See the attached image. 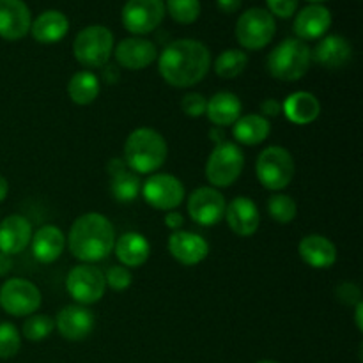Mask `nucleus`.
Here are the masks:
<instances>
[{"label": "nucleus", "mask_w": 363, "mask_h": 363, "mask_svg": "<svg viewBox=\"0 0 363 363\" xmlns=\"http://www.w3.org/2000/svg\"><path fill=\"white\" fill-rule=\"evenodd\" d=\"M21 347V335L13 323H0V358L9 360L16 357Z\"/></svg>", "instance_id": "nucleus-35"}, {"label": "nucleus", "mask_w": 363, "mask_h": 363, "mask_svg": "<svg viewBox=\"0 0 363 363\" xmlns=\"http://www.w3.org/2000/svg\"><path fill=\"white\" fill-rule=\"evenodd\" d=\"M209 137L215 140V144H220V142L225 140V135H223V128L215 126L211 131H209Z\"/></svg>", "instance_id": "nucleus-45"}, {"label": "nucleus", "mask_w": 363, "mask_h": 363, "mask_svg": "<svg viewBox=\"0 0 363 363\" xmlns=\"http://www.w3.org/2000/svg\"><path fill=\"white\" fill-rule=\"evenodd\" d=\"M32 14L23 0H0V38L18 41L30 32Z\"/></svg>", "instance_id": "nucleus-15"}, {"label": "nucleus", "mask_w": 363, "mask_h": 363, "mask_svg": "<svg viewBox=\"0 0 363 363\" xmlns=\"http://www.w3.org/2000/svg\"><path fill=\"white\" fill-rule=\"evenodd\" d=\"M116 255L124 268H140L151 255V245L138 233H124L113 245Z\"/></svg>", "instance_id": "nucleus-28"}, {"label": "nucleus", "mask_w": 363, "mask_h": 363, "mask_svg": "<svg viewBox=\"0 0 363 363\" xmlns=\"http://www.w3.org/2000/svg\"><path fill=\"white\" fill-rule=\"evenodd\" d=\"M67 30H69V20L66 14L55 9L41 13L30 25L32 38L43 45L59 43L67 34Z\"/></svg>", "instance_id": "nucleus-26"}, {"label": "nucleus", "mask_w": 363, "mask_h": 363, "mask_svg": "<svg viewBox=\"0 0 363 363\" xmlns=\"http://www.w3.org/2000/svg\"><path fill=\"white\" fill-rule=\"evenodd\" d=\"M165 225L169 227V229H172L174 233H176V230H181V227L184 225V216L177 211H169L165 215Z\"/></svg>", "instance_id": "nucleus-41"}, {"label": "nucleus", "mask_w": 363, "mask_h": 363, "mask_svg": "<svg viewBox=\"0 0 363 363\" xmlns=\"http://www.w3.org/2000/svg\"><path fill=\"white\" fill-rule=\"evenodd\" d=\"M106 172L110 174V191H112L113 199L117 202H133L135 199L140 194V179H138V174H135L133 170L128 169V165L124 163L123 158H112L106 165Z\"/></svg>", "instance_id": "nucleus-20"}, {"label": "nucleus", "mask_w": 363, "mask_h": 363, "mask_svg": "<svg viewBox=\"0 0 363 363\" xmlns=\"http://www.w3.org/2000/svg\"><path fill=\"white\" fill-rule=\"evenodd\" d=\"M257 179L266 190L280 191L291 184L294 177L293 155L286 147L269 145L259 155L255 163Z\"/></svg>", "instance_id": "nucleus-6"}, {"label": "nucleus", "mask_w": 363, "mask_h": 363, "mask_svg": "<svg viewBox=\"0 0 363 363\" xmlns=\"http://www.w3.org/2000/svg\"><path fill=\"white\" fill-rule=\"evenodd\" d=\"M311 55L319 66L326 67V69H340L351 60L353 48H351V43L346 38L339 34H332L323 38L315 45L314 52H311Z\"/></svg>", "instance_id": "nucleus-22"}, {"label": "nucleus", "mask_w": 363, "mask_h": 363, "mask_svg": "<svg viewBox=\"0 0 363 363\" xmlns=\"http://www.w3.org/2000/svg\"><path fill=\"white\" fill-rule=\"evenodd\" d=\"M167 11L174 21L190 25L201 16V2L199 0H167Z\"/></svg>", "instance_id": "nucleus-33"}, {"label": "nucleus", "mask_w": 363, "mask_h": 363, "mask_svg": "<svg viewBox=\"0 0 363 363\" xmlns=\"http://www.w3.org/2000/svg\"><path fill=\"white\" fill-rule=\"evenodd\" d=\"M7 191H9V183L4 176H0V202L6 201L7 197Z\"/></svg>", "instance_id": "nucleus-47"}, {"label": "nucleus", "mask_w": 363, "mask_h": 363, "mask_svg": "<svg viewBox=\"0 0 363 363\" xmlns=\"http://www.w3.org/2000/svg\"><path fill=\"white\" fill-rule=\"evenodd\" d=\"M233 135L236 142L243 145H259L269 137L272 124L266 117L259 113H248V116L240 117L233 124Z\"/></svg>", "instance_id": "nucleus-29"}, {"label": "nucleus", "mask_w": 363, "mask_h": 363, "mask_svg": "<svg viewBox=\"0 0 363 363\" xmlns=\"http://www.w3.org/2000/svg\"><path fill=\"white\" fill-rule=\"evenodd\" d=\"M165 16V2L163 0H128L123 7V25L128 32L145 35L156 30Z\"/></svg>", "instance_id": "nucleus-11"}, {"label": "nucleus", "mask_w": 363, "mask_h": 363, "mask_svg": "<svg viewBox=\"0 0 363 363\" xmlns=\"http://www.w3.org/2000/svg\"><path fill=\"white\" fill-rule=\"evenodd\" d=\"M206 106H208V99L199 92H188L181 99V110L186 113L188 117H201L206 113Z\"/></svg>", "instance_id": "nucleus-37"}, {"label": "nucleus", "mask_w": 363, "mask_h": 363, "mask_svg": "<svg viewBox=\"0 0 363 363\" xmlns=\"http://www.w3.org/2000/svg\"><path fill=\"white\" fill-rule=\"evenodd\" d=\"M248 66V55L243 52V50L230 48L225 50V52L220 53L215 60V73L218 74L220 78H225V80H230V78H236L247 69Z\"/></svg>", "instance_id": "nucleus-31"}, {"label": "nucleus", "mask_w": 363, "mask_h": 363, "mask_svg": "<svg viewBox=\"0 0 363 363\" xmlns=\"http://www.w3.org/2000/svg\"><path fill=\"white\" fill-rule=\"evenodd\" d=\"M131 280H133L131 272L124 266H112L105 275L106 286L112 287L113 291H126L131 286Z\"/></svg>", "instance_id": "nucleus-36"}, {"label": "nucleus", "mask_w": 363, "mask_h": 363, "mask_svg": "<svg viewBox=\"0 0 363 363\" xmlns=\"http://www.w3.org/2000/svg\"><path fill=\"white\" fill-rule=\"evenodd\" d=\"M13 266H14L13 257H11V255L2 254V252H0V277L7 275V273H9L11 269H13Z\"/></svg>", "instance_id": "nucleus-44"}, {"label": "nucleus", "mask_w": 363, "mask_h": 363, "mask_svg": "<svg viewBox=\"0 0 363 363\" xmlns=\"http://www.w3.org/2000/svg\"><path fill=\"white\" fill-rule=\"evenodd\" d=\"M67 245L73 257L84 264L99 262L113 250L116 230L106 216L99 213H85L71 225Z\"/></svg>", "instance_id": "nucleus-2"}, {"label": "nucleus", "mask_w": 363, "mask_h": 363, "mask_svg": "<svg viewBox=\"0 0 363 363\" xmlns=\"http://www.w3.org/2000/svg\"><path fill=\"white\" fill-rule=\"evenodd\" d=\"M32 240V223L21 215H11L0 223V252L16 255L27 248Z\"/></svg>", "instance_id": "nucleus-21"}, {"label": "nucleus", "mask_w": 363, "mask_h": 363, "mask_svg": "<svg viewBox=\"0 0 363 363\" xmlns=\"http://www.w3.org/2000/svg\"><path fill=\"white\" fill-rule=\"evenodd\" d=\"M332 25V13L321 4H311L303 7L294 18V32L301 41L319 39L328 32Z\"/></svg>", "instance_id": "nucleus-19"}, {"label": "nucleus", "mask_w": 363, "mask_h": 363, "mask_svg": "<svg viewBox=\"0 0 363 363\" xmlns=\"http://www.w3.org/2000/svg\"><path fill=\"white\" fill-rule=\"evenodd\" d=\"M312 50L298 38L284 39L268 55V71L273 78L282 82H296L305 77L311 66Z\"/></svg>", "instance_id": "nucleus-4"}, {"label": "nucleus", "mask_w": 363, "mask_h": 363, "mask_svg": "<svg viewBox=\"0 0 363 363\" xmlns=\"http://www.w3.org/2000/svg\"><path fill=\"white\" fill-rule=\"evenodd\" d=\"M259 363H279V362H273V360H262V362H259Z\"/></svg>", "instance_id": "nucleus-49"}, {"label": "nucleus", "mask_w": 363, "mask_h": 363, "mask_svg": "<svg viewBox=\"0 0 363 363\" xmlns=\"http://www.w3.org/2000/svg\"><path fill=\"white\" fill-rule=\"evenodd\" d=\"M261 112H262V117H277L280 112H282V105L273 98L264 99V101L261 103Z\"/></svg>", "instance_id": "nucleus-40"}, {"label": "nucleus", "mask_w": 363, "mask_h": 363, "mask_svg": "<svg viewBox=\"0 0 363 363\" xmlns=\"http://www.w3.org/2000/svg\"><path fill=\"white\" fill-rule=\"evenodd\" d=\"M335 296H337V300L344 305H357L362 301L360 300V296H362L360 287H358L354 282L339 284L335 289Z\"/></svg>", "instance_id": "nucleus-38"}, {"label": "nucleus", "mask_w": 363, "mask_h": 363, "mask_svg": "<svg viewBox=\"0 0 363 363\" xmlns=\"http://www.w3.org/2000/svg\"><path fill=\"white\" fill-rule=\"evenodd\" d=\"M66 289L77 305L98 303L106 289L105 275L92 264H78L67 273Z\"/></svg>", "instance_id": "nucleus-10"}, {"label": "nucleus", "mask_w": 363, "mask_h": 363, "mask_svg": "<svg viewBox=\"0 0 363 363\" xmlns=\"http://www.w3.org/2000/svg\"><path fill=\"white\" fill-rule=\"evenodd\" d=\"M99 78L91 71H78L71 77L69 84H67V94H69L71 101L77 105L85 106L96 101L99 96Z\"/></svg>", "instance_id": "nucleus-30"}, {"label": "nucleus", "mask_w": 363, "mask_h": 363, "mask_svg": "<svg viewBox=\"0 0 363 363\" xmlns=\"http://www.w3.org/2000/svg\"><path fill=\"white\" fill-rule=\"evenodd\" d=\"M307 2H311V4H321V2H325V0H307Z\"/></svg>", "instance_id": "nucleus-48"}, {"label": "nucleus", "mask_w": 363, "mask_h": 363, "mask_svg": "<svg viewBox=\"0 0 363 363\" xmlns=\"http://www.w3.org/2000/svg\"><path fill=\"white\" fill-rule=\"evenodd\" d=\"M113 52V34L103 25H89L77 34L73 55L84 67H103Z\"/></svg>", "instance_id": "nucleus-5"}, {"label": "nucleus", "mask_w": 363, "mask_h": 363, "mask_svg": "<svg viewBox=\"0 0 363 363\" xmlns=\"http://www.w3.org/2000/svg\"><path fill=\"white\" fill-rule=\"evenodd\" d=\"M268 215L279 223H289L296 218L298 206L293 197L286 194H275L268 199Z\"/></svg>", "instance_id": "nucleus-32"}, {"label": "nucleus", "mask_w": 363, "mask_h": 363, "mask_svg": "<svg viewBox=\"0 0 363 363\" xmlns=\"http://www.w3.org/2000/svg\"><path fill=\"white\" fill-rule=\"evenodd\" d=\"M113 55L119 66L124 69L138 71L145 69L158 59V50L152 41L145 38H126L116 46Z\"/></svg>", "instance_id": "nucleus-14"}, {"label": "nucleus", "mask_w": 363, "mask_h": 363, "mask_svg": "<svg viewBox=\"0 0 363 363\" xmlns=\"http://www.w3.org/2000/svg\"><path fill=\"white\" fill-rule=\"evenodd\" d=\"M241 112H243V105H241L240 98L227 91L216 92L206 106V116L218 128L233 126L241 117Z\"/></svg>", "instance_id": "nucleus-27"}, {"label": "nucleus", "mask_w": 363, "mask_h": 363, "mask_svg": "<svg viewBox=\"0 0 363 363\" xmlns=\"http://www.w3.org/2000/svg\"><path fill=\"white\" fill-rule=\"evenodd\" d=\"M223 218L227 220L229 229L241 238H248L257 233L259 223H261L257 206L248 197H236L230 201L227 204Z\"/></svg>", "instance_id": "nucleus-18"}, {"label": "nucleus", "mask_w": 363, "mask_h": 363, "mask_svg": "<svg viewBox=\"0 0 363 363\" xmlns=\"http://www.w3.org/2000/svg\"><path fill=\"white\" fill-rule=\"evenodd\" d=\"M245 167L243 151L234 142L223 140L215 145L206 163V177L215 188H227L236 183Z\"/></svg>", "instance_id": "nucleus-7"}, {"label": "nucleus", "mask_w": 363, "mask_h": 363, "mask_svg": "<svg viewBox=\"0 0 363 363\" xmlns=\"http://www.w3.org/2000/svg\"><path fill=\"white\" fill-rule=\"evenodd\" d=\"M32 254L43 264L55 262L62 255L66 247L64 233L55 225H43L38 233L32 234Z\"/></svg>", "instance_id": "nucleus-24"}, {"label": "nucleus", "mask_w": 363, "mask_h": 363, "mask_svg": "<svg viewBox=\"0 0 363 363\" xmlns=\"http://www.w3.org/2000/svg\"><path fill=\"white\" fill-rule=\"evenodd\" d=\"M140 190L144 201L160 211H174L184 201L183 183L172 174H152Z\"/></svg>", "instance_id": "nucleus-12"}, {"label": "nucleus", "mask_w": 363, "mask_h": 363, "mask_svg": "<svg viewBox=\"0 0 363 363\" xmlns=\"http://www.w3.org/2000/svg\"><path fill=\"white\" fill-rule=\"evenodd\" d=\"M300 257L305 264L314 269H328L337 261V248L328 238L321 234H311L300 241Z\"/></svg>", "instance_id": "nucleus-23"}, {"label": "nucleus", "mask_w": 363, "mask_h": 363, "mask_svg": "<svg viewBox=\"0 0 363 363\" xmlns=\"http://www.w3.org/2000/svg\"><path fill=\"white\" fill-rule=\"evenodd\" d=\"M282 112L293 124L305 126L314 123L321 116V103L312 92L298 91L287 96L282 105Z\"/></svg>", "instance_id": "nucleus-25"}, {"label": "nucleus", "mask_w": 363, "mask_h": 363, "mask_svg": "<svg viewBox=\"0 0 363 363\" xmlns=\"http://www.w3.org/2000/svg\"><path fill=\"white\" fill-rule=\"evenodd\" d=\"M277 32L275 16L268 9L252 7L245 11L236 23V39L243 48L261 50L269 45Z\"/></svg>", "instance_id": "nucleus-8"}, {"label": "nucleus", "mask_w": 363, "mask_h": 363, "mask_svg": "<svg viewBox=\"0 0 363 363\" xmlns=\"http://www.w3.org/2000/svg\"><path fill=\"white\" fill-rule=\"evenodd\" d=\"M225 199L216 188H197L188 197V215L197 225L213 227L225 215Z\"/></svg>", "instance_id": "nucleus-13"}, {"label": "nucleus", "mask_w": 363, "mask_h": 363, "mask_svg": "<svg viewBox=\"0 0 363 363\" xmlns=\"http://www.w3.org/2000/svg\"><path fill=\"white\" fill-rule=\"evenodd\" d=\"M362 314H363V303H357V311H354V321H357V328L363 332V321H362Z\"/></svg>", "instance_id": "nucleus-46"}, {"label": "nucleus", "mask_w": 363, "mask_h": 363, "mask_svg": "<svg viewBox=\"0 0 363 363\" xmlns=\"http://www.w3.org/2000/svg\"><path fill=\"white\" fill-rule=\"evenodd\" d=\"M55 326L64 339L78 342L87 339L94 330V315L84 305H69L59 312Z\"/></svg>", "instance_id": "nucleus-16"}, {"label": "nucleus", "mask_w": 363, "mask_h": 363, "mask_svg": "<svg viewBox=\"0 0 363 363\" xmlns=\"http://www.w3.org/2000/svg\"><path fill=\"white\" fill-rule=\"evenodd\" d=\"M0 307L14 318L32 315L41 307V291L25 279H9L0 287Z\"/></svg>", "instance_id": "nucleus-9"}, {"label": "nucleus", "mask_w": 363, "mask_h": 363, "mask_svg": "<svg viewBox=\"0 0 363 363\" xmlns=\"http://www.w3.org/2000/svg\"><path fill=\"white\" fill-rule=\"evenodd\" d=\"M103 80L110 85L117 84V80H119V69H117V66H113V64H105V66H103Z\"/></svg>", "instance_id": "nucleus-42"}, {"label": "nucleus", "mask_w": 363, "mask_h": 363, "mask_svg": "<svg viewBox=\"0 0 363 363\" xmlns=\"http://www.w3.org/2000/svg\"><path fill=\"white\" fill-rule=\"evenodd\" d=\"M55 328V323L52 318L43 314H32L27 321L23 323V337L30 342H39V340H45L50 333Z\"/></svg>", "instance_id": "nucleus-34"}, {"label": "nucleus", "mask_w": 363, "mask_h": 363, "mask_svg": "<svg viewBox=\"0 0 363 363\" xmlns=\"http://www.w3.org/2000/svg\"><path fill=\"white\" fill-rule=\"evenodd\" d=\"M216 4H218L220 11L230 14V13H236V11L240 9L243 0H216Z\"/></svg>", "instance_id": "nucleus-43"}, {"label": "nucleus", "mask_w": 363, "mask_h": 363, "mask_svg": "<svg viewBox=\"0 0 363 363\" xmlns=\"http://www.w3.org/2000/svg\"><path fill=\"white\" fill-rule=\"evenodd\" d=\"M272 16L291 18L298 9V0H266Z\"/></svg>", "instance_id": "nucleus-39"}, {"label": "nucleus", "mask_w": 363, "mask_h": 363, "mask_svg": "<svg viewBox=\"0 0 363 363\" xmlns=\"http://www.w3.org/2000/svg\"><path fill=\"white\" fill-rule=\"evenodd\" d=\"M167 155V140L151 128H137L124 142V163L135 174L156 172L165 163Z\"/></svg>", "instance_id": "nucleus-3"}, {"label": "nucleus", "mask_w": 363, "mask_h": 363, "mask_svg": "<svg viewBox=\"0 0 363 363\" xmlns=\"http://www.w3.org/2000/svg\"><path fill=\"white\" fill-rule=\"evenodd\" d=\"M211 66L208 46L197 39H177L169 43L158 55V69L163 80L177 89H188L202 82Z\"/></svg>", "instance_id": "nucleus-1"}, {"label": "nucleus", "mask_w": 363, "mask_h": 363, "mask_svg": "<svg viewBox=\"0 0 363 363\" xmlns=\"http://www.w3.org/2000/svg\"><path fill=\"white\" fill-rule=\"evenodd\" d=\"M169 252L177 262L184 266L201 264L209 254L208 241L195 233L176 230L169 238Z\"/></svg>", "instance_id": "nucleus-17"}]
</instances>
